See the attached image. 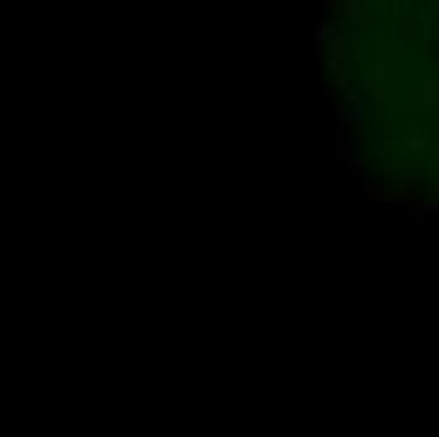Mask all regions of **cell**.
<instances>
[{"label": "cell", "mask_w": 439, "mask_h": 437, "mask_svg": "<svg viewBox=\"0 0 439 437\" xmlns=\"http://www.w3.org/2000/svg\"><path fill=\"white\" fill-rule=\"evenodd\" d=\"M336 117L341 119V122H348V119H351V111H348V106H346V104H338V106H336Z\"/></svg>", "instance_id": "cell-4"}, {"label": "cell", "mask_w": 439, "mask_h": 437, "mask_svg": "<svg viewBox=\"0 0 439 437\" xmlns=\"http://www.w3.org/2000/svg\"><path fill=\"white\" fill-rule=\"evenodd\" d=\"M404 147H406L411 154H422V152H432V149H434V142H432L429 134L419 129V126H411V129L406 132V137H404Z\"/></svg>", "instance_id": "cell-2"}, {"label": "cell", "mask_w": 439, "mask_h": 437, "mask_svg": "<svg viewBox=\"0 0 439 437\" xmlns=\"http://www.w3.org/2000/svg\"><path fill=\"white\" fill-rule=\"evenodd\" d=\"M351 172H354V175H361V172H363V159H361V154H356V157L351 159Z\"/></svg>", "instance_id": "cell-5"}, {"label": "cell", "mask_w": 439, "mask_h": 437, "mask_svg": "<svg viewBox=\"0 0 439 437\" xmlns=\"http://www.w3.org/2000/svg\"><path fill=\"white\" fill-rule=\"evenodd\" d=\"M333 91L336 94H346L348 91V84H346L343 76H336V79H333Z\"/></svg>", "instance_id": "cell-3"}, {"label": "cell", "mask_w": 439, "mask_h": 437, "mask_svg": "<svg viewBox=\"0 0 439 437\" xmlns=\"http://www.w3.org/2000/svg\"><path fill=\"white\" fill-rule=\"evenodd\" d=\"M437 8H439V3H432L429 8H422L417 13V25H419L417 35H419V41H424V43H432L437 38V25H434Z\"/></svg>", "instance_id": "cell-1"}, {"label": "cell", "mask_w": 439, "mask_h": 437, "mask_svg": "<svg viewBox=\"0 0 439 437\" xmlns=\"http://www.w3.org/2000/svg\"><path fill=\"white\" fill-rule=\"evenodd\" d=\"M419 208H422V210H439V197H432V200L419 202Z\"/></svg>", "instance_id": "cell-6"}]
</instances>
